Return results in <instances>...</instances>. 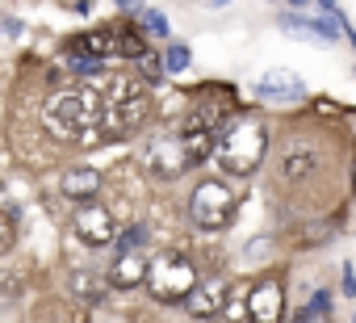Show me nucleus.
<instances>
[{"mask_svg": "<svg viewBox=\"0 0 356 323\" xmlns=\"http://www.w3.org/2000/svg\"><path fill=\"white\" fill-rule=\"evenodd\" d=\"M42 126L76 147H97L109 139L101 84H67L42 101Z\"/></svg>", "mask_w": 356, "mask_h": 323, "instance_id": "1", "label": "nucleus"}, {"mask_svg": "<svg viewBox=\"0 0 356 323\" xmlns=\"http://www.w3.org/2000/svg\"><path fill=\"white\" fill-rule=\"evenodd\" d=\"M218 168L227 177H252L268 151V134L256 118H231L218 134Z\"/></svg>", "mask_w": 356, "mask_h": 323, "instance_id": "2", "label": "nucleus"}, {"mask_svg": "<svg viewBox=\"0 0 356 323\" xmlns=\"http://www.w3.org/2000/svg\"><path fill=\"white\" fill-rule=\"evenodd\" d=\"M101 97H105V126H109V139L130 134V130L143 126L147 113H151L147 84L134 80V76H105V80H101Z\"/></svg>", "mask_w": 356, "mask_h": 323, "instance_id": "3", "label": "nucleus"}, {"mask_svg": "<svg viewBox=\"0 0 356 323\" xmlns=\"http://www.w3.org/2000/svg\"><path fill=\"white\" fill-rule=\"evenodd\" d=\"M197 281H202L197 265H193L189 256H181V252H163V256L151 260V269H147L151 298L163 302V306H185V298H189V290H193Z\"/></svg>", "mask_w": 356, "mask_h": 323, "instance_id": "4", "label": "nucleus"}, {"mask_svg": "<svg viewBox=\"0 0 356 323\" xmlns=\"http://www.w3.org/2000/svg\"><path fill=\"white\" fill-rule=\"evenodd\" d=\"M235 214H239V194L227 181L210 177V181H197L193 185V194H189V219H193V227L222 231V227L235 223Z\"/></svg>", "mask_w": 356, "mask_h": 323, "instance_id": "5", "label": "nucleus"}, {"mask_svg": "<svg viewBox=\"0 0 356 323\" xmlns=\"http://www.w3.org/2000/svg\"><path fill=\"white\" fill-rule=\"evenodd\" d=\"M72 231L88 244V248H109L113 239H118V223H113V214L101 206V202H76V210H72Z\"/></svg>", "mask_w": 356, "mask_h": 323, "instance_id": "6", "label": "nucleus"}, {"mask_svg": "<svg viewBox=\"0 0 356 323\" xmlns=\"http://www.w3.org/2000/svg\"><path fill=\"white\" fill-rule=\"evenodd\" d=\"M143 164H147V173H151V177H159V181H176L181 173H189V168H193L176 134H159V139H151V143H147V151H143Z\"/></svg>", "mask_w": 356, "mask_h": 323, "instance_id": "7", "label": "nucleus"}, {"mask_svg": "<svg viewBox=\"0 0 356 323\" xmlns=\"http://www.w3.org/2000/svg\"><path fill=\"white\" fill-rule=\"evenodd\" d=\"M227 298H231V277H227V273H210V277H202V281L189 290L185 306H189V315L210 319V315H218V310L227 306Z\"/></svg>", "mask_w": 356, "mask_h": 323, "instance_id": "8", "label": "nucleus"}, {"mask_svg": "<svg viewBox=\"0 0 356 323\" xmlns=\"http://www.w3.org/2000/svg\"><path fill=\"white\" fill-rule=\"evenodd\" d=\"M318 168V147L310 143V139H285V147H281V155H277V173H281V181H302V177H310Z\"/></svg>", "mask_w": 356, "mask_h": 323, "instance_id": "9", "label": "nucleus"}, {"mask_svg": "<svg viewBox=\"0 0 356 323\" xmlns=\"http://www.w3.org/2000/svg\"><path fill=\"white\" fill-rule=\"evenodd\" d=\"M281 310H285V294H281V281L277 277H260L248 294V315L252 323H281Z\"/></svg>", "mask_w": 356, "mask_h": 323, "instance_id": "10", "label": "nucleus"}, {"mask_svg": "<svg viewBox=\"0 0 356 323\" xmlns=\"http://www.w3.org/2000/svg\"><path fill=\"white\" fill-rule=\"evenodd\" d=\"M256 97H260V101H273V105H289V101H302V97H306V84H302L293 72L273 68V72H264V76H260Z\"/></svg>", "mask_w": 356, "mask_h": 323, "instance_id": "11", "label": "nucleus"}, {"mask_svg": "<svg viewBox=\"0 0 356 323\" xmlns=\"http://www.w3.org/2000/svg\"><path fill=\"white\" fill-rule=\"evenodd\" d=\"M147 269H151V260L138 252V248H130V252H122L113 265H109V285L113 290H134V285H143L147 281Z\"/></svg>", "mask_w": 356, "mask_h": 323, "instance_id": "12", "label": "nucleus"}, {"mask_svg": "<svg viewBox=\"0 0 356 323\" xmlns=\"http://www.w3.org/2000/svg\"><path fill=\"white\" fill-rule=\"evenodd\" d=\"M109 277H101V273H92V269H72L67 273V294L76 298V302H84V306H101L105 298H109Z\"/></svg>", "mask_w": 356, "mask_h": 323, "instance_id": "13", "label": "nucleus"}, {"mask_svg": "<svg viewBox=\"0 0 356 323\" xmlns=\"http://www.w3.org/2000/svg\"><path fill=\"white\" fill-rule=\"evenodd\" d=\"M176 139H181L189 164H206V155L218 147V130H210V126H202L193 118H185V126H181V134H176Z\"/></svg>", "mask_w": 356, "mask_h": 323, "instance_id": "14", "label": "nucleus"}, {"mask_svg": "<svg viewBox=\"0 0 356 323\" xmlns=\"http://www.w3.org/2000/svg\"><path fill=\"white\" fill-rule=\"evenodd\" d=\"M59 189H63V198H67V202H88V198H97V194H101V173H97V168H88V164L67 168V173H63V181H59Z\"/></svg>", "mask_w": 356, "mask_h": 323, "instance_id": "15", "label": "nucleus"}, {"mask_svg": "<svg viewBox=\"0 0 356 323\" xmlns=\"http://www.w3.org/2000/svg\"><path fill=\"white\" fill-rule=\"evenodd\" d=\"M67 51H88V55L109 59V55H113V26H105V30H88V34H76V38L67 42Z\"/></svg>", "mask_w": 356, "mask_h": 323, "instance_id": "16", "label": "nucleus"}, {"mask_svg": "<svg viewBox=\"0 0 356 323\" xmlns=\"http://www.w3.org/2000/svg\"><path fill=\"white\" fill-rule=\"evenodd\" d=\"M143 51H147L143 26H113V55H122V59H138Z\"/></svg>", "mask_w": 356, "mask_h": 323, "instance_id": "17", "label": "nucleus"}, {"mask_svg": "<svg viewBox=\"0 0 356 323\" xmlns=\"http://www.w3.org/2000/svg\"><path fill=\"white\" fill-rule=\"evenodd\" d=\"M331 310H335V302H331V294L327 290H318L302 310H298V323H314V319H331Z\"/></svg>", "mask_w": 356, "mask_h": 323, "instance_id": "18", "label": "nucleus"}, {"mask_svg": "<svg viewBox=\"0 0 356 323\" xmlns=\"http://www.w3.org/2000/svg\"><path fill=\"white\" fill-rule=\"evenodd\" d=\"M138 26H143V34H151V38H168V34H172L168 17H163L159 9H138Z\"/></svg>", "mask_w": 356, "mask_h": 323, "instance_id": "19", "label": "nucleus"}, {"mask_svg": "<svg viewBox=\"0 0 356 323\" xmlns=\"http://www.w3.org/2000/svg\"><path fill=\"white\" fill-rule=\"evenodd\" d=\"M101 68H105V59L88 55V51H72V59H67V72H76V76H101Z\"/></svg>", "mask_w": 356, "mask_h": 323, "instance_id": "20", "label": "nucleus"}, {"mask_svg": "<svg viewBox=\"0 0 356 323\" xmlns=\"http://www.w3.org/2000/svg\"><path fill=\"white\" fill-rule=\"evenodd\" d=\"M281 30H285L289 38H314V42H318V34H314V22H310V17H298V13H281Z\"/></svg>", "mask_w": 356, "mask_h": 323, "instance_id": "21", "label": "nucleus"}, {"mask_svg": "<svg viewBox=\"0 0 356 323\" xmlns=\"http://www.w3.org/2000/svg\"><path fill=\"white\" fill-rule=\"evenodd\" d=\"M138 76H143L147 84L163 80V76H168V68H163V55H151V51H143V55H138Z\"/></svg>", "mask_w": 356, "mask_h": 323, "instance_id": "22", "label": "nucleus"}, {"mask_svg": "<svg viewBox=\"0 0 356 323\" xmlns=\"http://www.w3.org/2000/svg\"><path fill=\"white\" fill-rule=\"evenodd\" d=\"M163 68H168V72H185V68H189V47H185V42H168Z\"/></svg>", "mask_w": 356, "mask_h": 323, "instance_id": "23", "label": "nucleus"}, {"mask_svg": "<svg viewBox=\"0 0 356 323\" xmlns=\"http://www.w3.org/2000/svg\"><path fill=\"white\" fill-rule=\"evenodd\" d=\"M113 244H122V252H130V248H143V244H147V227H143V223H134V227H126V231H122Z\"/></svg>", "mask_w": 356, "mask_h": 323, "instance_id": "24", "label": "nucleus"}, {"mask_svg": "<svg viewBox=\"0 0 356 323\" xmlns=\"http://www.w3.org/2000/svg\"><path fill=\"white\" fill-rule=\"evenodd\" d=\"M13 244H17V227H13L9 214H0V256L13 252Z\"/></svg>", "mask_w": 356, "mask_h": 323, "instance_id": "25", "label": "nucleus"}, {"mask_svg": "<svg viewBox=\"0 0 356 323\" xmlns=\"http://www.w3.org/2000/svg\"><path fill=\"white\" fill-rule=\"evenodd\" d=\"M343 294H348V298H356V273H352V265L343 269Z\"/></svg>", "mask_w": 356, "mask_h": 323, "instance_id": "26", "label": "nucleus"}, {"mask_svg": "<svg viewBox=\"0 0 356 323\" xmlns=\"http://www.w3.org/2000/svg\"><path fill=\"white\" fill-rule=\"evenodd\" d=\"M0 26H5V34H22V22H17V17H5Z\"/></svg>", "mask_w": 356, "mask_h": 323, "instance_id": "27", "label": "nucleus"}, {"mask_svg": "<svg viewBox=\"0 0 356 323\" xmlns=\"http://www.w3.org/2000/svg\"><path fill=\"white\" fill-rule=\"evenodd\" d=\"M118 5H122V9H134V13H138V9H143V0H118Z\"/></svg>", "mask_w": 356, "mask_h": 323, "instance_id": "28", "label": "nucleus"}, {"mask_svg": "<svg viewBox=\"0 0 356 323\" xmlns=\"http://www.w3.org/2000/svg\"><path fill=\"white\" fill-rule=\"evenodd\" d=\"M318 5H323L327 13H335V9H339V5H335V0H318Z\"/></svg>", "mask_w": 356, "mask_h": 323, "instance_id": "29", "label": "nucleus"}, {"mask_svg": "<svg viewBox=\"0 0 356 323\" xmlns=\"http://www.w3.org/2000/svg\"><path fill=\"white\" fill-rule=\"evenodd\" d=\"M289 5H293V9H306V5H310V0H289Z\"/></svg>", "mask_w": 356, "mask_h": 323, "instance_id": "30", "label": "nucleus"}, {"mask_svg": "<svg viewBox=\"0 0 356 323\" xmlns=\"http://www.w3.org/2000/svg\"><path fill=\"white\" fill-rule=\"evenodd\" d=\"M0 315H5V306H0Z\"/></svg>", "mask_w": 356, "mask_h": 323, "instance_id": "31", "label": "nucleus"}]
</instances>
